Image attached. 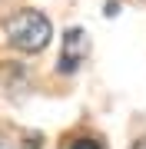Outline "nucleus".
<instances>
[{"mask_svg":"<svg viewBox=\"0 0 146 149\" xmlns=\"http://www.w3.org/2000/svg\"><path fill=\"white\" fill-rule=\"evenodd\" d=\"M3 30H7V43L13 50H20V53H40V50H47L50 37H53V23L40 10H17V13H10L7 23H3Z\"/></svg>","mask_w":146,"mask_h":149,"instance_id":"1","label":"nucleus"},{"mask_svg":"<svg viewBox=\"0 0 146 149\" xmlns=\"http://www.w3.org/2000/svg\"><path fill=\"white\" fill-rule=\"evenodd\" d=\"M87 50H90V37H87V30H80V27L66 30V37H63V50H60V63H57V70H60V73H73V70H76V66L83 63V56H87Z\"/></svg>","mask_w":146,"mask_h":149,"instance_id":"2","label":"nucleus"},{"mask_svg":"<svg viewBox=\"0 0 146 149\" xmlns=\"http://www.w3.org/2000/svg\"><path fill=\"white\" fill-rule=\"evenodd\" d=\"M70 149H103L96 139H90V136H80V139H73V146Z\"/></svg>","mask_w":146,"mask_h":149,"instance_id":"3","label":"nucleus"},{"mask_svg":"<svg viewBox=\"0 0 146 149\" xmlns=\"http://www.w3.org/2000/svg\"><path fill=\"white\" fill-rule=\"evenodd\" d=\"M23 146H27V149H40V136H27V139H23Z\"/></svg>","mask_w":146,"mask_h":149,"instance_id":"4","label":"nucleus"},{"mask_svg":"<svg viewBox=\"0 0 146 149\" xmlns=\"http://www.w3.org/2000/svg\"><path fill=\"white\" fill-rule=\"evenodd\" d=\"M130 149H146V136H143V139H136V143H133Z\"/></svg>","mask_w":146,"mask_h":149,"instance_id":"5","label":"nucleus"},{"mask_svg":"<svg viewBox=\"0 0 146 149\" xmlns=\"http://www.w3.org/2000/svg\"><path fill=\"white\" fill-rule=\"evenodd\" d=\"M0 149H13V146H10V143H7V139H3V136H0Z\"/></svg>","mask_w":146,"mask_h":149,"instance_id":"6","label":"nucleus"}]
</instances>
